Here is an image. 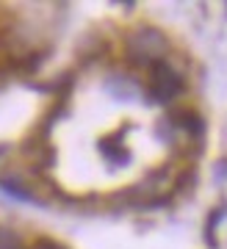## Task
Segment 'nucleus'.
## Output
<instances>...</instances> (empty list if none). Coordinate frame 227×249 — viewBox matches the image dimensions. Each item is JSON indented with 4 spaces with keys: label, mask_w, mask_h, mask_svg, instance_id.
Listing matches in <instances>:
<instances>
[{
    "label": "nucleus",
    "mask_w": 227,
    "mask_h": 249,
    "mask_svg": "<svg viewBox=\"0 0 227 249\" xmlns=\"http://www.w3.org/2000/svg\"><path fill=\"white\" fill-rule=\"evenodd\" d=\"M183 89V83L177 78V72L169 67L166 61H155L152 64V83H150V97L155 103H169L175 100Z\"/></svg>",
    "instance_id": "1"
},
{
    "label": "nucleus",
    "mask_w": 227,
    "mask_h": 249,
    "mask_svg": "<svg viewBox=\"0 0 227 249\" xmlns=\"http://www.w3.org/2000/svg\"><path fill=\"white\" fill-rule=\"evenodd\" d=\"M164 50H166L164 36L155 34V31H141V34H136L131 42H128V53H131L133 61H139V64L155 61Z\"/></svg>",
    "instance_id": "2"
},
{
    "label": "nucleus",
    "mask_w": 227,
    "mask_h": 249,
    "mask_svg": "<svg viewBox=\"0 0 227 249\" xmlns=\"http://www.w3.org/2000/svg\"><path fill=\"white\" fill-rule=\"evenodd\" d=\"M0 249H19L17 232H11V230H6V227H0Z\"/></svg>",
    "instance_id": "3"
},
{
    "label": "nucleus",
    "mask_w": 227,
    "mask_h": 249,
    "mask_svg": "<svg viewBox=\"0 0 227 249\" xmlns=\"http://www.w3.org/2000/svg\"><path fill=\"white\" fill-rule=\"evenodd\" d=\"M39 249H56V247H50V244H42V247H39Z\"/></svg>",
    "instance_id": "4"
}]
</instances>
